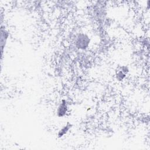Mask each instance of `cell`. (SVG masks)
Wrapping results in <instances>:
<instances>
[{"mask_svg":"<svg viewBox=\"0 0 150 150\" xmlns=\"http://www.w3.org/2000/svg\"><path fill=\"white\" fill-rule=\"evenodd\" d=\"M71 124H70V123H67L65 126H64L58 132V137L59 138L62 137L64 135H65L68 131L71 128Z\"/></svg>","mask_w":150,"mask_h":150,"instance_id":"3957f363","label":"cell"},{"mask_svg":"<svg viewBox=\"0 0 150 150\" xmlns=\"http://www.w3.org/2000/svg\"><path fill=\"white\" fill-rule=\"evenodd\" d=\"M67 111V106L65 100H63L57 108V115L58 117H63L66 115Z\"/></svg>","mask_w":150,"mask_h":150,"instance_id":"7a4b0ae2","label":"cell"},{"mask_svg":"<svg viewBox=\"0 0 150 150\" xmlns=\"http://www.w3.org/2000/svg\"><path fill=\"white\" fill-rule=\"evenodd\" d=\"M90 43V39L88 36L84 33L79 35L76 40V46L80 49H86L87 48Z\"/></svg>","mask_w":150,"mask_h":150,"instance_id":"6da1fadb","label":"cell"}]
</instances>
